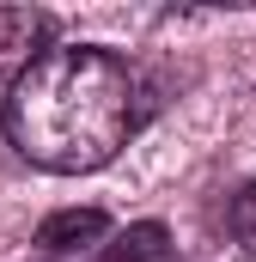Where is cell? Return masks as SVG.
I'll use <instances>...</instances> for the list:
<instances>
[{
  "label": "cell",
  "mask_w": 256,
  "mask_h": 262,
  "mask_svg": "<svg viewBox=\"0 0 256 262\" xmlns=\"http://www.w3.org/2000/svg\"><path fill=\"white\" fill-rule=\"evenodd\" d=\"M134 128H140V79L116 49L98 43L43 49L6 85L0 110L6 146L49 177L104 171Z\"/></svg>",
  "instance_id": "cell-1"
},
{
  "label": "cell",
  "mask_w": 256,
  "mask_h": 262,
  "mask_svg": "<svg viewBox=\"0 0 256 262\" xmlns=\"http://www.w3.org/2000/svg\"><path fill=\"white\" fill-rule=\"evenodd\" d=\"M159 256H165V226L159 220H140V226H128L122 238L110 244L104 262H159Z\"/></svg>",
  "instance_id": "cell-4"
},
{
  "label": "cell",
  "mask_w": 256,
  "mask_h": 262,
  "mask_svg": "<svg viewBox=\"0 0 256 262\" xmlns=\"http://www.w3.org/2000/svg\"><path fill=\"white\" fill-rule=\"evenodd\" d=\"M232 238H238V250L244 256H256V183H244L238 195H232Z\"/></svg>",
  "instance_id": "cell-5"
},
{
  "label": "cell",
  "mask_w": 256,
  "mask_h": 262,
  "mask_svg": "<svg viewBox=\"0 0 256 262\" xmlns=\"http://www.w3.org/2000/svg\"><path fill=\"white\" fill-rule=\"evenodd\" d=\"M55 18L43 6H0V85H12L25 67L43 55Z\"/></svg>",
  "instance_id": "cell-2"
},
{
  "label": "cell",
  "mask_w": 256,
  "mask_h": 262,
  "mask_svg": "<svg viewBox=\"0 0 256 262\" xmlns=\"http://www.w3.org/2000/svg\"><path fill=\"white\" fill-rule=\"evenodd\" d=\"M104 232H110V213L104 207H61V213H49L37 226V250L43 256H73V250L104 244Z\"/></svg>",
  "instance_id": "cell-3"
}]
</instances>
